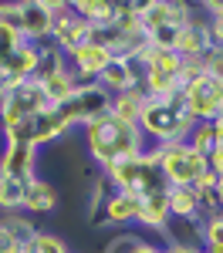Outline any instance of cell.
<instances>
[{"label":"cell","mask_w":223,"mask_h":253,"mask_svg":"<svg viewBox=\"0 0 223 253\" xmlns=\"http://www.w3.org/2000/svg\"><path fill=\"white\" fill-rule=\"evenodd\" d=\"M193 115L186 112L179 95L173 98H145L139 115V132L145 142H152V149L159 145H173V142H186L193 132Z\"/></svg>","instance_id":"cell-2"},{"label":"cell","mask_w":223,"mask_h":253,"mask_svg":"<svg viewBox=\"0 0 223 253\" xmlns=\"http://www.w3.org/2000/svg\"><path fill=\"white\" fill-rule=\"evenodd\" d=\"M44 108H51V101L44 98V88H41L38 78H27L20 81L17 88H10V95L3 101V112H0V128H10V125H17L24 118L38 115Z\"/></svg>","instance_id":"cell-9"},{"label":"cell","mask_w":223,"mask_h":253,"mask_svg":"<svg viewBox=\"0 0 223 253\" xmlns=\"http://www.w3.org/2000/svg\"><path fill=\"white\" fill-rule=\"evenodd\" d=\"M71 10H75L88 27H105V24H112V20H115L119 3H115V0H75V3H71Z\"/></svg>","instance_id":"cell-21"},{"label":"cell","mask_w":223,"mask_h":253,"mask_svg":"<svg viewBox=\"0 0 223 253\" xmlns=\"http://www.w3.org/2000/svg\"><path fill=\"white\" fill-rule=\"evenodd\" d=\"M101 179L108 182V189L129 193L132 199H145V196H152V193L169 189L166 179H162L159 159H156V152H152V145H149L142 156L122 159V162H115V166H105V169H101Z\"/></svg>","instance_id":"cell-3"},{"label":"cell","mask_w":223,"mask_h":253,"mask_svg":"<svg viewBox=\"0 0 223 253\" xmlns=\"http://www.w3.org/2000/svg\"><path fill=\"white\" fill-rule=\"evenodd\" d=\"M38 175V149L31 145H3L0 152V179L31 182Z\"/></svg>","instance_id":"cell-15"},{"label":"cell","mask_w":223,"mask_h":253,"mask_svg":"<svg viewBox=\"0 0 223 253\" xmlns=\"http://www.w3.org/2000/svg\"><path fill=\"white\" fill-rule=\"evenodd\" d=\"M0 223L7 226V233L14 236V240H17L20 247H24V243H27L31 236L38 233V226H34V219H31L27 213H20V210H17V213H7L3 219H0Z\"/></svg>","instance_id":"cell-26"},{"label":"cell","mask_w":223,"mask_h":253,"mask_svg":"<svg viewBox=\"0 0 223 253\" xmlns=\"http://www.w3.org/2000/svg\"><path fill=\"white\" fill-rule=\"evenodd\" d=\"M20 253H68V243H64L58 233H44V230H38V233L20 247Z\"/></svg>","instance_id":"cell-25"},{"label":"cell","mask_w":223,"mask_h":253,"mask_svg":"<svg viewBox=\"0 0 223 253\" xmlns=\"http://www.w3.org/2000/svg\"><path fill=\"white\" fill-rule=\"evenodd\" d=\"M71 132V122L64 118L58 105H51V108H44L38 115L24 118L17 125H10V128H3V142L7 145H31V149H41V145H51V142H58Z\"/></svg>","instance_id":"cell-5"},{"label":"cell","mask_w":223,"mask_h":253,"mask_svg":"<svg viewBox=\"0 0 223 253\" xmlns=\"http://www.w3.org/2000/svg\"><path fill=\"white\" fill-rule=\"evenodd\" d=\"M200 10L206 14L213 47H223V0H206V3H200Z\"/></svg>","instance_id":"cell-28"},{"label":"cell","mask_w":223,"mask_h":253,"mask_svg":"<svg viewBox=\"0 0 223 253\" xmlns=\"http://www.w3.org/2000/svg\"><path fill=\"white\" fill-rule=\"evenodd\" d=\"M203 253H223V247H203Z\"/></svg>","instance_id":"cell-36"},{"label":"cell","mask_w":223,"mask_h":253,"mask_svg":"<svg viewBox=\"0 0 223 253\" xmlns=\"http://www.w3.org/2000/svg\"><path fill=\"white\" fill-rule=\"evenodd\" d=\"M81 128H85V149H88V156L98 162V169L115 166L122 159L142 156L149 149V142L142 138L139 125H125L115 115L95 118V122L81 125Z\"/></svg>","instance_id":"cell-1"},{"label":"cell","mask_w":223,"mask_h":253,"mask_svg":"<svg viewBox=\"0 0 223 253\" xmlns=\"http://www.w3.org/2000/svg\"><path fill=\"white\" fill-rule=\"evenodd\" d=\"M169 216L176 219H193V216H206L203 213V199L193 186H169Z\"/></svg>","instance_id":"cell-20"},{"label":"cell","mask_w":223,"mask_h":253,"mask_svg":"<svg viewBox=\"0 0 223 253\" xmlns=\"http://www.w3.org/2000/svg\"><path fill=\"white\" fill-rule=\"evenodd\" d=\"M186 145L203 159L213 156V152H217V128H213V122H196L193 132H189V138H186Z\"/></svg>","instance_id":"cell-24"},{"label":"cell","mask_w":223,"mask_h":253,"mask_svg":"<svg viewBox=\"0 0 223 253\" xmlns=\"http://www.w3.org/2000/svg\"><path fill=\"white\" fill-rule=\"evenodd\" d=\"M58 210V189L54 182H47L44 175H34L24 189V203H20V213L27 216H51Z\"/></svg>","instance_id":"cell-17"},{"label":"cell","mask_w":223,"mask_h":253,"mask_svg":"<svg viewBox=\"0 0 223 253\" xmlns=\"http://www.w3.org/2000/svg\"><path fill=\"white\" fill-rule=\"evenodd\" d=\"M61 112H64V118L71 122V128L75 125H88V122H95V118H105L108 112H112V95L101 88L98 81H85V84H78L75 91H71V98L64 101V105H58Z\"/></svg>","instance_id":"cell-7"},{"label":"cell","mask_w":223,"mask_h":253,"mask_svg":"<svg viewBox=\"0 0 223 253\" xmlns=\"http://www.w3.org/2000/svg\"><path fill=\"white\" fill-rule=\"evenodd\" d=\"M135 213H139V199H132L129 193H119V189H108L101 206L88 216V223L91 226H132Z\"/></svg>","instance_id":"cell-13"},{"label":"cell","mask_w":223,"mask_h":253,"mask_svg":"<svg viewBox=\"0 0 223 253\" xmlns=\"http://www.w3.org/2000/svg\"><path fill=\"white\" fill-rule=\"evenodd\" d=\"M20 38L27 44H47L58 0H20Z\"/></svg>","instance_id":"cell-10"},{"label":"cell","mask_w":223,"mask_h":253,"mask_svg":"<svg viewBox=\"0 0 223 253\" xmlns=\"http://www.w3.org/2000/svg\"><path fill=\"white\" fill-rule=\"evenodd\" d=\"M41 81V88H44V98L51 101V105H64L68 98H71V91L78 88V81H75V75L64 68V71H54V75H44Z\"/></svg>","instance_id":"cell-22"},{"label":"cell","mask_w":223,"mask_h":253,"mask_svg":"<svg viewBox=\"0 0 223 253\" xmlns=\"http://www.w3.org/2000/svg\"><path fill=\"white\" fill-rule=\"evenodd\" d=\"M186 112L193 115V122H213V118L223 115V81L210 78V75H200L193 78L186 88L179 91Z\"/></svg>","instance_id":"cell-8"},{"label":"cell","mask_w":223,"mask_h":253,"mask_svg":"<svg viewBox=\"0 0 223 253\" xmlns=\"http://www.w3.org/2000/svg\"><path fill=\"white\" fill-rule=\"evenodd\" d=\"M64 61H68V71L75 75V81H78V84H85V81H98V75L108 68L112 54H108L101 44H95V41H85L81 47L68 51V54H64Z\"/></svg>","instance_id":"cell-14"},{"label":"cell","mask_w":223,"mask_h":253,"mask_svg":"<svg viewBox=\"0 0 223 253\" xmlns=\"http://www.w3.org/2000/svg\"><path fill=\"white\" fill-rule=\"evenodd\" d=\"M135 223L145 226V230H156L159 233L162 226L169 223V189H162V193H152L139 199V213H135Z\"/></svg>","instance_id":"cell-19"},{"label":"cell","mask_w":223,"mask_h":253,"mask_svg":"<svg viewBox=\"0 0 223 253\" xmlns=\"http://www.w3.org/2000/svg\"><path fill=\"white\" fill-rule=\"evenodd\" d=\"M91 38V27L85 24V20L71 10V3H64L58 0V10H54V24H51V44L58 47L61 54H68V51H75L81 47L85 41Z\"/></svg>","instance_id":"cell-11"},{"label":"cell","mask_w":223,"mask_h":253,"mask_svg":"<svg viewBox=\"0 0 223 253\" xmlns=\"http://www.w3.org/2000/svg\"><path fill=\"white\" fill-rule=\"evenodd\" d=\"M24 189H27V182L0 179V210H3V213H17L20 203H24Z\"/></svg>","instance_id":"cell-27"},{"label":"cell","mask_w":223,"mask_h":253,"mask_svg":"<svg viewBox=\"0 0 223 253\" xmlns=\"http://www.w3.org/2000/svg\"><path fill=\"white\" fill-rule=\"evenodd\" d=\"M98 84L108 91V95H125V91H135L142 84V71L135 61H122V58H112L108 68L98 75Z\"/></svg>","instance_id":"cell-16"},{"label":"cell","mask_w":223,"mask_h":253,"mask_svg":"<svg viewBox=\"0 0 223 253\" xmlns=\"http://www.w3.org/2000/svg\"><path fill=\"white\" fill-rule=\"evenodd\" d=\"M193 17V3H176V0H149L139 7V24L145 31L149 44L156 47H169L179 34V27Z\"/></svg>","instance_id":"cell-4"},{"label":"cell","mask_w":223,"mask_h":253,"mask_svg":"<svg viewBox=\"0 0 223 253\" xmlns=\"http://www.w3.org/2000/svg\"><path fill=\"white\" fill-rule=\"evenodd\" d=\"M200 68H203V75L223 81V47H210V51L200 58Z\"/></svg>","instance_id":"cell-30"},{"label":"cell","mask_w":223,"mask_h":253,"mask_svg":"<svg viewBox=\"0 0 223 253\" xmlns=\"http://www.w3.org/2000/svg\"><path fill=\"white\" fill-rule=\"evenodd\" d=\"M142 105H145V95H142V88H135V91H125V95L112 98V112H108V115H115L119 122H125V125H139Z\"/></svg>","instance_id":"cell-23"},{"label":"cell","mask_w":223,"mask_h":253,"mask_svg":"<svg viewBox=\"0 0 223 253\" xmlns=\"http://www.w3.org/2000/svg\"><path fill=\"white\" fill-rule=\"evenodd\" d=\"M139 243H142V236L119 233V236H112V240L105 243V253H135V250H139Z\"/></svg>","instance_id":"cell-31"},{"label":"cell","mask_w":223,"mask_h":253,"mask_svg":"<svg viewBox=\"0 0 223 253\" xmlns=\"http://www.w3.org/2000/svg\"><path fill=\"white\" fill-rule=\"evenodd\" d=\"M213 128H217V149H223V115L213 118Z\"/></svg>","instance_id":"cell-34"},{"label":"cell","mask_w":223,"mask_h":253,"mask_svg":"<svg viewBox=\"0 0 223 253\" xmlns=\"http://www.w3.org/2000/svg\"><path fill=\"white\" fill-rule=\"evenodd\" d=\"M203 223H206V216H193V219L169 216V223L162 226L159 233L166 236V247H193V250H203Z\"/></svg>","instance_id":"cell-18"},{"label":"cell","mask_w":223,"mask_h":253,"mask_svg":"<svg viewBox=\"0 0 223 253\" xmlns=\"http://www.w3.org/2000/svg\"><path fill=\"white\" fill-rule=\"evenodd\" d=\"M0 253H20V243L7 233V226L0 223Z\"/></svg>","instance_id":"cell-33"},{"label":"cell","mask_w":223,"mask_h":253,"mask_svg":"<svg viewBox=\"0 0 223 253\" xmlns=\"http://www.w3.org/2000/svg\"><path fill=\"white\" fill-rule=\"evenodd\" d=\"M152 152H156V159H159V169H162L166 186H193V189H196V182L210 172L206 159L196 156L186 142L159 145V149H152Z\"/></svg>","instance_id":"cell-6"},{"label":"cell","mask_w":223,"mask_h":253,"mask_svg":"<svg viewBox=\"0 0 223 253\" xmlns=\"http://www.w3.org/2000/svg\"><path fill=\"white\" fill-rule=\"evenodd\" d=\"M135 253H162V247H156V243H145V240H142Z\"/></svg>","instance_id":"cell-35"},{"label":"cell","mask_w":223,"mask_h":253,"mask_svg":"<svg viewBox=\"0 0 223 253\" xmlns=\"http://www.w3.org/2000/svg\"><path fill=\"white\" fill-rule=\"evenodd\" d=\"M20 44H24L20 31H10V27H3V24H0V61L7 58V54H14Z\"/></svg>","instance_id":"cell-32"},{"label":"cell","mask_w":223,"mask_h":253,"mask_svg":"<svg viewBox=\"0 0 223 253\" xmlns=\"http://www.w3.org/2000/svg\"><path fill=\"white\" fill-rule=\"evenodd\" d=\"M210 47H213V41H210L206 14H203L200 7H193V17L179 27V34H176V41H173V51H176L182 61H189V58H203Z\"/></svg>","instance_id":"cell-12"},{"label":"cell","mask_w":223,"mask_h":253,"mask_svg":"<svg viewBox=\"0 0 223 253\" xmlns=\"http://www.w3.org/2000/svg\"><path fill=\"white\" fill-rule=\"evenodd\" d=\"M203 247H223V213L206 216V223H203Z\"/></svg>","instance_id":"cell-29"}]
</instances>
